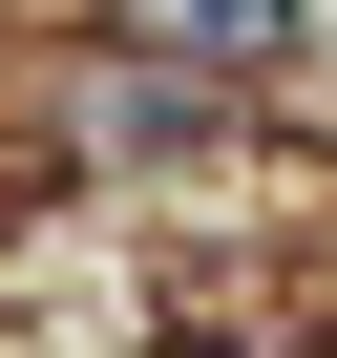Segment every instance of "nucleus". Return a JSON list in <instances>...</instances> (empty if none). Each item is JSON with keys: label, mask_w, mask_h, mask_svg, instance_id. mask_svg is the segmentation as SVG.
Here are the masks:
<instances>
[{"label": "nucleus", "mask_w": 337, "mask_h": 358, "mask_svg": "<svg viewBox=\"0 0 337 358\" xmlns=\"http://www.w3.org/2000/svg\"><path fill=\"white\" fill-rule=\"evenodd\" d=\"M148 43H190V64H274L295 43V0H127Z\"/></svg>", "instance_id": "f257e3e1"}]
</instances>
